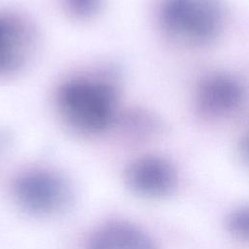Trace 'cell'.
Returning <instances> with one entry per match:
<instances>
[{
	"instance_id": "obj_2",
	"label": "cell",
	"mask_w": 249,
	"mask_h": 249,
	"mask_svg": "<svg viewBox=\"0 0 249 249\" xmlns=\"http://www.w3.org/2000/svg\"><path fill=\"white\" fill-rule=\"evenodd\" d=\"M159 19L172 40L200 48L214 43L223 33L226 13L220 0H162Z\"/></svg>"
},
{
	"instance_id": "obj_4",
	"label": "cell",
	"mask_w": 249,
	"mask_h": 249,
	"mask_svg": "<svg viewBox=\"0 0 249 249\" xmlns=\"http://www.w3.org/2000/svg\"><path fill=\"white\" fill-rule=\"evenodd\" d=\"M127 188L137 196L160 199L170 196L177 185V173L172 163L162 156L145 155L134 160L126 168Z\"/></svg>"
},
{
	"instance_id": "obj_5",
	"label": "cell",
	"mask_w": 249,
	"mask_h": 249,
	"mask_svg": "<svg viewBox=\"0 0 249 249\" xmlns=\"http://www.w3.org/2000/svg\"><path fill=\"white\" fill-rule=\"evenodd\" d=\"M240 82L225 73L204 78L196 90L195 104L197 112L207 119H222L234 113L243 98Z\"/></svg>"
},
{
	"instance_id": "obj_6",
	"label": "cell",
	"mask_w": 249,
	"mask_h": 249,
	"mask_svg": "<svg viewBox=\"0 0 249 249\" xmlns=\"http://www.w3.org/2000/svg\"><path fill=\"white\" fill-rule=\"evenodd\" d=\"M88 249H158L155 240L141 228L124 221H110L90 236Z\"/></svg>"
},
{
	"instance_id": "obj_9",
	"label": "cell",
	"mask_w": 249,
	"mask_h": 249,
	"mask_svg": "<svg viewBox=\"0 0 249 249\" xmlns=\"http://www.w3.org/2000/svg\"><path fill=\"white\" fill-rule=\"evenodd\" d=\"M101 0H64L66 9L78 18H89L96 13Z\"/></svg>"
},
{
	"instance_id": "obj_8",
	"label": "cell",
	"mask_w": 249,
	"mask_h": 249,
	"mask_svg": "<svg viewBox=\"0 0 249 249\" xmlns=\"http://www.w3.org/2000/svg\"><path fill=\"white\" fill-rule=\"evenodd\" d=\"M226 231L238 240L246 241L249 236V209L240 205L228 213L225 219Z\"/></svg>"
},
{
	"instance_id": "obj_3",
	"label": "cell",
	"mask_w": 249,
	"mask_h": 249,
	"mask_svg": "<svg viewBox=\"0 0 249 249\" xmlns=\"http://www.w3.org/2000/svg\"><path fill=\"white\" fill-rule=\"evenodd\" d=\"M14 195L26 210L40 215L61 211L71 200L68 183L47 170H32L20 175L14 183Z\"/></svg>"
},
{
	"instance_id": "obj_7",
	"label": "cell",
	"mask_w": 249,
	"mask_h": 249,
	"mask_svg": "<svg viewBox=\"0 0 249 249\" xmlns=\"http://www.w3.org/2000/svg\"><path fill=\"white\" fill-rule=\"evenodd\" d=\"M31 33L18 18L0 15V74L20 67L30 51Z\"/></svg>"
},
{
	"instance_id": "obj_1",
	"label": "cell",
	"mask_w": 249,
	"mask_h": 249,
	"mask_svg": "<svg viewBox=\"0 0 249 249\" xmlns=\"http://www.w3.org/2000/svg\"><path fill=\"white\" fill-rule=\"evenodd\" d=\"M56 105L68 126L82 134L95 135L115 122L118 93L110 80L80 76L61 84L56 92Z\"/></svg>"
}]
</instances>
